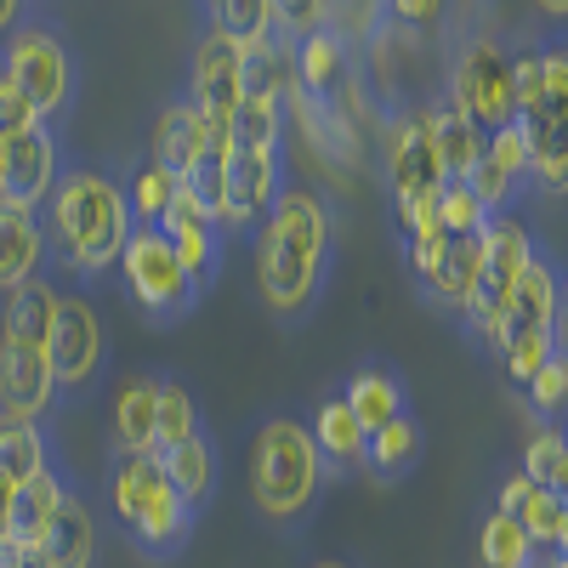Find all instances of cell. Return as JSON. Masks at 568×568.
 I'll return each mask as SVG.
<instances>
[{"instance_id": "obj_3", "label": "cell", "mask_w": 568, "mask_h": 568, "mask_svg": "<svg viewBox=\"0 0 568 568\" xmlns=\"http://www.w3.org/2000/svg\"><path fill=\"white\" fill-rule=\"evenodd\" d=\"M324 484L329 478H324V466H318L307 420H296V415L256 420V433L245 444V489H251V506L267 517V524L296 529L302 517L318 506Z\"/></svg>"}, {"instance_id": "obj_28", "label": "cell", "mask_w": 568, "mask_h": 568, "mask_svg": "<svg viewBox=\"0 0 568 568\" xmlns=\"http://www.w3.org/2000/svg\"><path fill=\"white\" fill-rule=\"evenodd\" d=\"M52 307H58V284L52 278H29L18 291H7V307H0V336L18 347H40L52 342Z\"/></svg>"}, {"instance_id": "obj_11", "label": "cell", "mask_w": 568, "mask_h": 568, "mask_svg": "<svg viewBox=\"0 0 568 568\" xmlns=\"http://www.w3.org/2000/svg\"><path fill=\"white\" fill-rule=\"evenodd\" d=\"M387 182H393V205H433L444 171L433 154V125L426 109H398L387 125Z\"/></svg>"}, {"instance_id": "obj_30", "label": "cell", "mask_w": 568, "mask_h": 568, "mask_svg": "<svg viewBox=\"0 0 568 568\" xmlns=\"http://www.w3.org/2000/svg\"><path fill=\"white\" fill-rule=\"evenodd\" d=\"M45 455H52V438H45V426L0 415V478H7L12 489L34 478V471L45 466Z\"/></svg>"}, {"instance_id": "obj_20", "label": "cell", "mask_w": 568, "mask_h": 568, "mask_svg": "<svg viewBox=\"0 0 568 568\" xmlns=\"http://www.w3.org/2000/svg\"><path fill=\"white\" fill-rule=\"evenodd\" d=\"M347 85H353V58L329 40V29L291 45V91H302L313 103H336Z\"/></svg>"}, {"instance_id": "obj_9", "label": "cell", "mask_w": 568, "mask_h": 568, "mask_svg": "<svg viewBox=\"0 0 568 568\" xmlns=\"http://www.w3.org/2000/svg\"><path fill=\"white\" fill-rule=\"evenodd\" d=\"M444 98L478 125L484 136L506 131L517 120L511 109V52L495 40V34H466L460 52H455V69H449V91Z\"/></svg>"}, {"instance_id": "obj_8", "label": "cell", "mask_w": 568, "mask_h": 568, "mask_svg": "<svg viewBox=\"0 0 568 568\" xmlns=\"http://www.w3.org/2000/svg\"><path fill=\"white\" fill-rule=\"evenodd\" d=\"M45 364H52V387L58 398H98L103 387V364H109V336H103V313L80 291H58L52 307V342H45Z\"/></svg>"}, {"instance_id": "obj_18", "label": "cell", "mask_w": 568, "mask_h": 568, "mask_svg": "<svg viewBox=\"0 0 568 568\" xmlns=\"http://www.w3.org/2000/svg\"><path fill=\"white\" fill-rule=\"evenodd\" d=\"M205 142H211V125L194 114V103H187V98H171V103H160L154 131H149V165H160L165 176L182 182L187 165L205 154Z\"/></svg>"}, {"instance_id": "obj_32", "label": "cell", "mask_w": 568, "mask_h": 568, "mask_svg": "<svg viewBox=\"0 0 568 568\" xmlns=\"http://www.w3.org/2000/svg\"><path fill=\"white\" fill-rule=\"evenodd\" d=\"M415 460H420V420L415 415H398V420L382 426V433L364 438V466L387 484L398 478V471H409Z\"/></svg>"}, {"instance_id": "obj_16", "label": "cell", "mask_w": 568, "mask_h": 568, "mask_svg": "<svg viewBox=\"0 0 568 568\" xmlns=\"http://www.w3.org/2000/svg\"><path fill=\"white\" fill-rule=\"evenodd\" d=\"M58 409V387H52V364L40 347H18L0 336V415L12 420H34Z\"/></svg>"}, {"instance_id": "obj_26", "label": "cell", "mask_w": 568, "mask_h": 568, "mask_svg": "<svg viewBox=\"0 0 568 568\" xmlns=\"http://www.w3.org/2000/svg\"><path fill=\"white\" fill-rule=\"evenodd\" d=\"M154 460H160L165 484L176 489V500H182V506H194V511H205V506H211V495H216V471H222V455H216V444H211L205 433H194L187 444H176L171 455H154Z\"/></svg>"}, {"instance_id": "obj_29", "label": "cell", "mask_w": 568, "mask_h": 568, "mask_svg": "<svg viewBox=\"0 0 568 568\" xmlns=\"http://www.w3.org/2000/svg\"><path fill=\"white\" fill-rule=\"evenodd\" d=\"M211 18V34L227 40L233 52H256V45L273 40V7L267 0H216V7H205Z\"/></svg>"}, {"instance_id": "obj_17", "label": "cell", "mask_w": 568, "mask_h": 568, "mask_svg": "<svg viewBox=\"0 0 568 568\" xmlns=\"http://www.w3.org/2000/svg\"><path fill=\"white\" fill-rule=\"evenodd\" d=\"M478 262H484V233H466V240H449L444 233V245L415 267V278H420V291L433 302L466 313L471 291H478Z\"/></svg>"}, {"instance_id": "obj_12", "label": "cell", "mask_w": 568, "mask_h": 568, "mask_svg": "<svg viewBox=\"0 0 568 568\" xmlns=\"http://www.w3.org/2000/svg\"><path fill=\"white\" fill-rule=\"evenodd\" d=\"M154 233L176 251L182 273L194 278L205 296H211V284H216V278H222V267H227V227H222V222H211V216H200L194 205L182 200V187H176V200L165 205V216L154 222Z\"/></svg>"}, {"instance_id": "obj_37", "label": "cell", "mask_w": 568, "mask_h": 568, "mask_svg": "<svg viewBox=\"0 0 568 568\" xmlns=\"http://www.w3.org/2000/svg\"><path fill=\"white\" fill-rule=\"evenodd\" d=\"M517 478H529V484L546 489V495H562V489H568V444H562L557 426H546V433L529 438V449H524V471H517Z\"/></svg>"}, {"instance_id": "obj_1", "label": "cell", "mask_w": 568, "mask_h": 568, "mask_svg": "<svg viewBox=\"0 0 568 568\" xmlns=\"http://www.w3.org/2000/svg\"><path fill=\"white\" fill-rule=\"evenodd\" d=\"M329 267H336V222L329 205L302 182H284L256 227V291L278 324L318 313Z\"/></svg>"}, {"instance_id": "obj_21", "label": "cell", "mask_w": 568, "mask_h": 568, "mask_svg": "<svg viewBox=\"0 0 568 568\" xmlns=\"http://www.w3.org/2000/svg\"><path fill=\"white\" fill-rule=\"evenodd\" d=\"M63 489H69L63 466H58L52 455H45V466L34 471L29 484H18V495H12V517H7V546H18V551H40V540H45V529H52V511H58Z\"/></svg>"}, {"instance_id": "obj_5", "label": "cell", "mask_w": 568, "mask_h": 568, "mask_svg": "<svg viewBox=\"0 0 568 568\" xmlns=\"http://www.w3.org/2000/svg\"><path fill=\"white\" fill-rule=\"evenodd\" d=\"M535 233H529V222L517 216V211H506V216H489L484 222V262H478V291H471V302H466V329H471V342H484L495 358H500V347H506V336H500V318H506V302H511V291H517V278H524V267L535 262Z\"/></svg>"}, {"instance_id": "obj_2", "label": "cell", "mask_w": 568, "mask_h": 568, "mask_svg": "<svg viewBox=\"0 0 568 568\" xmlns=\"http://www.w3.org/2000/svg\"><path fill=\"white\" fill-rule=\"evenodd\" d=\"M40 240H45V262L58 273H69L74 284H98L120 262V245L131 240L120 176L103 165H69L58 187L45 194Z\"/></svg>"}, {"instance_id": "obj_41", "label": "cell", "mask_w": 568, "mask_h": 568, "mask_svg": "<svg viewBox=\"0 0 568 568\" xmlns=\"http://www.w3.org/2000/svg\"><path fill=\"white\" fill-rule=\"evenodd\" d=\"M557 342H562V336H524V342H511V347L500 353V369L511 375L517 387H529V382H535V369L551 358V347H557Z\"/></svg>"}, {"instance_id": "obj_4", "label": "cell", "mask_w": 568, "mask_h": 568, "mask_svg": "<svg viewBox=\"0 0 568 568\" xmlns=\"http://www.w3.org/2000/svg\"><path fill=\"white\" fill-rule=\"evenodd\" d=\"M109 511L125 529V540L154 562L182 557L200 529V511L176 500V489L165 484L154 455H114L109 460Z\"/></svg>"}, {"instance_id": "obj_31", "label": "cell", "mask_w": 568, "mask_h": 568, "mask_svg": "<svg viewBox=\"0 0 568 568\" xmlns=\"http://www.w3.org/2000/svg\"><path fill=\"white\" fill-rule=\"evenodd\" d=\"M194 433H205L200 404L176 375H160V404H154V455H171L176 444H187Z\"/></svg>"}, {"instance_id": "obj_44", "label": "cell", "mask_w": 568, "mask_h": 568, "mask_svg": "<svg viewBox=\"0 0 568 568\" xmlns=\"http://www.w3.org/2000/svg\"><path fill=\"white\" fill-rule=\"evenodd\" d=\"M12 495H18V489H12L7 478H0V546H7V517H12Z\"/></svg>"}, {"instance_id": "obj_10", "label": "cell", "mask_w": 568, "mask_h": 568, "mask_svg": "<svg viewBox=\"0 0 568 568\" xmlns=\"http://www.w3.org/2000/svg\"><path fill=\"white\" fill-rule=\"evenodd\" d=\"M58 176H63V131L58 125L40 120L23 136L0 142V200L7 205L40 216V205L58 187Z\"/></svg>"}, {"instance_id": "obj_6", "label": "cell", "mask_w": 568, "mask_h": 568, "mask_svg": "<svg viewBox=\"0 0 568 568\" xmlns=\"http://www.w3.org/2000/svg\"><path fill=\"white\" fill-rule=\"evenodd\" d=\"M0 80L34 109V120L58 125L74 109V58L52 23L29 18L7 45H0Z\"/></svg>"}, {"instance_id": "obj_19", "label": "cell", "mask_w": 568, "mask_h": 568, "mask_svg": "<svg viewBox=\"0 0 568 568\" xmlns=\"http://www.w3.org/2000/svg\"><path fill=\"white\" fill-rule=\"evenodd\" d=\"M307 433H313L324 478H353V471H364V426L353 420V409L342 404V393H324L318 398Z\"/></svg>"}, {"instance_id": "obj_15", "label": "cell", "mask_w": 568, "mask_h": 568, "mask_svg": "<svg viewBox=\"0 0 568 568\" xmlns=\"http://www.w3.org/2000/svg\"><path fill=\"white\" fill-rule=\"evenodd\" d=\"M278 154H245V149L227 154V205H222L227 240H233V233H256L262 216L273 211L278 187H284V160Z\"/></svg>"}, {"instance_id": "obj_45", "label": "cell", "mask_w": 568, "mask_h": 568, "mask_svg": "<svg viewBox=\"0 0 568 568\" xmlns=\"http://www.w3.org/2000/svg\"><path fill=\"white\" fill-rule=\"evenodd\" d=\"M18 568H52V562H45L40 551H23V557H18Z\"/></svg>"}, {"instance_id": "obj_40", "label": "cell", "mask_w": 568, "mask_h": 568, "mask_svg": "<svg viewBox=\"0 0 568 568\" xmlns=\"http://www.w3.org/2000/svg\"><path fill=\"white\" fill-rule=\"evenodd\" d=\"M484 160H489L500 176H511L517 187H535V182H529V142H524V131H517V125L484 136Z\"/></svg>"}, {"instance_id": "obj_43", "label": "cell", "mask_w": 568, "mask_h": 568, "mask_svg": "<svg viewBox=\"0 0 568 568\" xmlns=\"http://www.w3.org/2000/svg\"><path fill=\"white\" fill-rule=\"evenodd\" d=\"M29 18H40V12H34V7H18V0H0V45H7Z\"/></svg>"}, {"instance_id": "obj_39", "label": "cell", "mask_w": 568, "mask_h": 568, "mask_svg": "<svg viewBox=\"0 0 568 568\" xmlns=\"http://www.w3.org/2000/svg\"><path fill=\"white\" fill-rule=\"evenodd\" d=\"M524 393H529V404L540 409V420L557 426V415H562V404H568V347H562V342L551 347V358L535 369V382H529Z\"/></svg>"}, {"instance_id": "obj_42", "label": "cell", "mask_w": 568, "mask_h": 568, "mask_svg": "<svg viewBox=\"0 0 568 568\" xmlns=\"http://www.w3.org/2000/svg\"><path fill=\"white\" fill-rule=\"evenodd\" d=\"M29 125H40L34 120V109L18 98V91L7 85V80H0V142H12V136H23Z\"/></svg>"}, {"instance_id": "obj_23", "label": "cell", "mask_w": 568, "mask_h": 568, "mask_svg": "<svg viewBox=\"0 0 568 568\" xmlns=\"http://www.w3.org/2000/svg\"><path fill=\"white\" fill-rule=\"evenodd\" d=\"M154 404H160V375H125L109 409L114 455H154Z\"/></svg>"}, {"instance_id": "obj_22", "label": "cell", "mask_w": 568, "mask_h": 568, "mask_svg": "<svg viewBox=\"0 0 568 568\" xmlns=\"http://www.w3.org/2000/svg\"><path fill=\"white\" fill-rule=\"evenodd\" d=\"M40 557L52 568H98V517H91V500L80 489H63L52 529L40 540Z\"/></svg>"}, {"instance_id": "obj_25", "label": "cell", "mask_w": 568, "mask_h": 568, "mask_svg": "<svg viewBox=\"0 0 568 568\" xmlns=\"http://www.w3.org/2000/svg\"><path fill=\"white\" fill-rule=\"evenodd\" d=\"M40 267H45L40 216L0 200V291H18V284L40 278Z\"/></svg>"}, {"instance_id": "obj_33", "label": "cell", "mask_w": 568, "mask_h": 568, "mask_svg": "<svg viewBox=\"0 0 568 568\" xmlns=\"http://www.w3.org/2000/svg\"><path fill=\"white\" fill-rule=\"evenodd\" d=\"M517 529L529 535V546L546 557V551H562L568 546V495H546V489H529L517 500Z\"/></svg>"}, {"instance_id": "obj_36", "label": "cell", "mask_w": 568, "mask_h": 568, "mask_svg": "<svg viewBox=\"0 0 568 568\" xmlns=\"http://www.w3.org/2000/svg\"><path fill=\"white\" fill-rule=\"evenodd\" d=\"M478 557H484V568H529L535 562V546H529L524 529H517V517L489 511L484 517V535H478Z\"/></svg>"}, {"instance_id": "obj_13", "label": "cell", "mask_w": 568, "mask_h": 568, "mask_svg": "<svg viewBox=\"0 0 568 568\" xmlns=\"http://www.w3.org/2000/svg\"><path fill=\"white\" fill-rule=\"evenodd\" d=\"M240 63H245V52H233V45L216 40L211 29L200 34V45H194V80H187V103H194V114L211 131H227L233 114H240V103H245Z\"/></svg>"}, {"instance_id": "obj_46", "label": "cell", "mask_w": 568, "mask_h": 568, "mask_svg": "<svg viewBox=\"0 0 568 568\" xmlns=\"http://www.w3.org/2000/svg\"><path fill=\"white\" fill-rule=\"evenodd\" d=\"M307 568H353L347 557H318V562H307Z\"/></svg>"}, {"instance_id": "obj_24", "label": "cell", "mask_w": 568, "mask_h": 568, "mask_svg": "<svg viewBox=\"0 0 568 568\" xmlns=\"http://www.w3.org/2000/svg\"><path fill=\"white\" fill-rule=\"evenodd\" d=\"M342 393V404L353 409V420L364 426V438L369 433H382V426L387 420H398V415H409L404 404V382H398V375L387 369V364H364V369H353L347 375V387H336Z\"/></svg>"}, {"instance_id": "obj_7", "label": "cell", "mask_w": 568, "mask_h": 568, "mask_svg": "<svg viewBox=\"0 0 568 568\" xmlns=\"http://www.w3.org/2000/svg\"><path fill=\"white\" fill-rule=\"evenodd\" d=\"M120 284H125V302L149 318V324H182L205 302V291L182 273L176 251L160 240L154 227H131V240L120 245Z\"/></svg>"}, {"instance_id": "obj_35", "label": "cell", "mask_w": 568, "mask_h": 568, "mask_svg": "<svg viewBox=\"0 0 568 568\" xmlns=\"http://www.w3.org/2000/svg\"><path fill=\"white\" fill-rule=\"evenodd\" d=\"M176 176H165L160 165H149L142 160L125 182H120V194H125V211H131V227H154L160 216H165V205L176 200Z\"/></svg>"}, {"instance_id": "obj_27", "label": "cell", "mask_w": 568, "mask_h": 568, "mask_svg": "<svg viewBox=\"0 0 568 568\" xmlns=\"http://www.w3.org/2000/svg\"><path fill=\"white\" fill-rule=\"evenodd\" d=\"M426 125H433V154H438L444 182H466V176H471V165L484 160V131L471 125L449 98H438L433 109H426Z\"/></svg>"}, {"instance_id": "obj_34", "label": "cell", "mask_w": 568, "mask_h": 568, "mask_svg": "<svg viewBox=\"0 0 568 568\" xmlns=\"http://www.w3.org/2000/svg\"><path fill=\"white\" fill-rule=\"evenodd\" d=\"M227 142L245 154H278L284 149V103L273 98H245L227 125Z\"/></svg>"}, {"instance_id": "obj_14", "label": "cell", "mask_w": 568, "mask_h": 568, "mask_svg": "<svg viewBox=\"0 0 568 568\" xmlns=\"http://www.w3.org/2000/svg\"><path fill=\"white\" fill-rule=\"evenodd\" d=\"M500 336H506V347L524 342V336H562V262L557 256L535 251V262L524 267V278H517V291L506 302Z\"/></svg>"}, {"instance_id": "obj_38", "label": "cell", "mask_w": 568, "mask_h": 568, "mask_svg": "<svg viewBox=\"0 0 568 568\" xmlns=\"http://www.w3.org/2000/svg\"><path fill=\"white\" fill-rule=\"evenodd\" d=\"M433 211H438V227L449 233V240L484 233V222H489V211L471 200V187H466V182H444V187H438V200H433Z\"/></svg>"}]
</instances>
